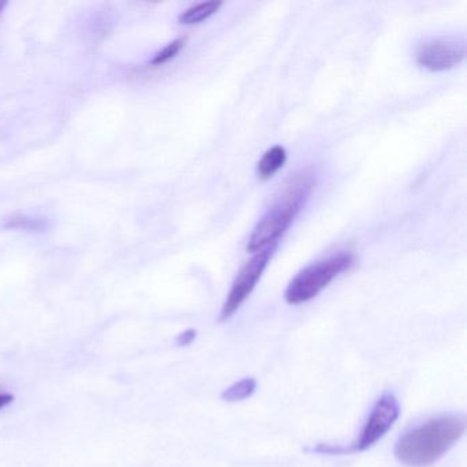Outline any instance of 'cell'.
I'll use <instances>...</instances> for the list:
<instances>
[{"instance_id": "6da1fadb", "label": "cell", "mask_w": 467, "mask_h": 467, "mask_svg": "<svg viewBox=\"0 0 467 467\" xmlns=\"http://www.w3.org/2000/svg\"><path fill=\"white\" fill-rule=\"evenodd\" d=\"M464 429V421L458 415H440L425 421L396 442V459L409 467L431 466L462 439Z\"/></svg>"}, {"instance_id": "7a4b0ae2", "label": "cell", "mask_w": 467, "mask_h": 467, "mask_svg": "<svg viewBox=\"0 0 467 467\" xmlns=\"http://www.w3.org/2000/svg\"><path fill=\"white\" fill-rule=\"evenodd\" d=\"M314 185L315 175L312 170H301L291 177L283 188L282 195L275 199L274 204L253 229L247 250L255 253L278 243L303 209Z\"/></svg>"}, {"instance_id": "3957f363", "label": "cell", "mask_w": 467, "mask_h": 467, "mask_svg": "<svg viewBox=\"0 0 467 467\" xmlns=\"http://www.w3.org/2000/svg\"><path fill=\"white\" fill-rule=\"evenodd\" d=\"M353 264V255L347 251H340L328 258L309 264L288 284L285 301L293 306L313 301L333 282L334 278L350 270Z\"/></svg>"}, {"instance_id": "277c9868", "label": "cell", "mask_w": 467, "mask_h": 467, "mask_svg": "<svg viewBox=\"0 0 467 467\" xmlns=\"http://www.w3.org/2000/svg\"><path fill=\"white\" fill-rule=\"evenodd\" d=\"M277 245L278 243H274V244L255 253V255L250 261L245 262L244 266L237 273L231 291H229L228 296L224 302L223 309H221V323L234 317L239 312L240 307L244 304V302L250 298L251 293L255 290L256 284L261 280L262 274L266 270L270 259L274 255Z\"/></svg>"}, {"instance_id": "5b68a950", "label": "cell", "mask_w": 467, "mask_h": 467, "mask_svg": "<svg viewBox=\"0 0 467 467\" xmlns=\"http://www.w3.org/2000/svg\"><path fill=\"white\" fill-rule=\"evenodd\" d=\"M401 414V406L398 399L392 393H384L377 399L376 404L373 406L372 412L362 429L358 439L353 442L347 452H362L369 450L388 433L393 423Z\"/></svg>"}, {"instance_id": "8992f818", "label": "cell", "mask_w": 467, "mask_h": 467, "mask_svg": "<svg viewBox=\"0 0 467 467\" xmlns=\"http://www.w3.org/2000/svg\"><path fill=\"white\" fill-rule=\"evenodd\" d=\"M466 56L463 42L455 39H436L418 48L417 64L431 72H444L458 66Z\"/></svg>"}, {"instance_id": "52a82bcc", "label": "cell", "mask_w": 467, "mask_h": 467, "mask_svg": "<svg viewBox=\"0 0 467 467\" xmlns=\"http://www.w3.org/2000/svg\"><path fill=\"white\" fill-rule=\"evenodd\" d=\"M285 162H287V153H285L284 147L274 145V147L269 148L259 159L258 166H256L259 177L262 180H270L278 170L284 166Z\"/></svg>"}, {"instance_id": "ba28073f", "label": "cell", "mask_w": 467, "mask_h": 467, "mask_svg": "<svg viewBox=\"0 0 467 467\" xmlns=\"http://www.w3.org/2000/svg\"><path fill=\"white\" fill-rule=\"evenodd\" d=\"M223 5L221 0H210V2L195 5V6L181 13L178 23L183 24V25H196V24L204 23V21L209 20L212 15H214Z\"/></svg>"}, {"instance_id": "9c48e42d", "label": "cell", "mask_w": 467, "mask_h": 467, "mask_svg": "<svg viewBox=\"0 0 467 467\" xmlns=\"http://www.w3.org/2000/svg\"><path fill=\"white\" fill-rule=\"evenodd\" d=\"M5 229L13 231H25L31 234H43L48 229L47 218L39 215L15 214L6 218L2 224Z\"/></svg>"}, {"instance_id": "30bf717a", "label": "cell", "mask_w": 467, "mask_h": 467, "mask_svg": "<svg viewBox=\"0 0 467 467\" xmlns=\"http://www.w3.org/2000/svg\"><path fill=\"white\" fill-rule=\"evenodd\" d=\"M256 380L253 377H247V379L240 380V382L234 383L231 387L226 388L223 393H221V399L229 403L234 402H242L245 399L251 398L256 390Z\"/></svg>"}, {"instance_id": "8fae6325", "label": "cell", "mask_w": 467, "mask_h": 467, "mask_svg": "<svg viewBox=\"0 0 467 467\" xmlns=\"http://www.w3.org/2000/svg\"><path fill=\"white\" fill-rule=\"evenodd\" d=\"M184 48V40L175 39L173 42H170L169 45H164L161 51L155 54V55L151 58L150 64L153 66H159V65L167 64V62L174 59L178 54L181 53V50Z\"/></svg>"}, {"instance_id": "7c38bea8", "label": "cell", "mask_w": 467, "mask_h": 467, "mask_svg": "<svg viewBox=\"0 0 467 467\" xmlns=\"http://www.w3.org/2000/svg\"><path fill=\"white\" fill-rule=\"evenodd\" d=\"M195 331H186L184 332V333H181L180 336H178L177 343L180 345H188L194 342V339H195Z\"/></svg>"}, {"instance_id": "4fadbf2b", "label": "cell", "mask_w": 467, "mask_h": 467, "mask_svg": "<svg viewBox=\"0 0 467 467\" xmlns=\"http://www.w3.org/2000/svg\"><path fill=\"white\" fill-rule=\"evenodd\" d=\"M13 401H15V398L9 393H0V410L6 409L9 404L13 403Z\"/></svg>"}, {"instance_id": "5bb4252c", "label": "cell", "mask_w": 467, "mask_h": 467, "mask_svg": "<svg viewBox=\"0 0 467 467\" xmlns=\"http://www.w3.org/2000/svg\"><path fill=\"white\" fill-rule=\"evenodd\" d=\"M7 2H0V15H2V13H4V10L6 9L7 7Z\"/></svg>"}]
</instances>
